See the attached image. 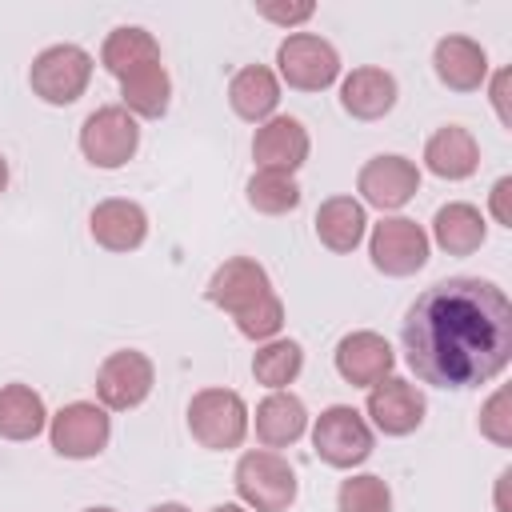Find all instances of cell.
I'll use <instances>...</instances> for the list:
<instances>
[{
	"mask_svg": "<svg viewBox=\"0 0 512 512\" xmlns=\"http://www.w3.org/2000/svg\"><path fill=\"white\" fill-rule=\"evenodd\" d=\"M88 228H92V240H96L100 248H108V252H132V248H140L144 236H148V212H144L136 200L112 196V200H100V204L92 208Z\"/></svg>",
	"mask_w": 512,
	"mask_h": 512,
	"instance_id": "obj_16",
	"label": "cell"
},
{
	"mask_svg": "<svg viewBox=\"0 0 512 512\" xmlns=\"http://www.w3.org/2000/svg\"><path fill=\"white\" fill-rule=\"evenodd\" d=\"M120 96H124V112L132 116H164L168 112V100H172V80L164 72V64H148V68H136L120 80Z\"/></svg>",
	"mask_w": 512,
	"mask_h": 512,
	"instance_id": "obj_26",
	"label": "cell"
},
{
	"mask_svg": "<svg viewBox=\"0 0 512 512\" xmlns=\"http://www.w3.org/2000/svg\"><path fill=\"white\" fill-rule=\"evenodd\" d=\"M148 512H188V508L176 504V500H168V504H156V508H148Z\"/></svg>",
	"mask_w": 512,
	"mask_h": 512,
	"instance_id": "obj_36",
	"label": "cell"
},
{
	"mask_svg": "<svg viewBox=\"0 0 512 512\" xmlns=\"http://www.w3.org/2000/svg\"><path fill=\"white\" fill-rule=\"evenodd\" d=\"M308 428V408L292 392H268L256 404V436L264 448H288L304 436Z\"/></svg>",
	"mask_w": 512,
	"mask_h": 512,
	"instance_id": "obj_21",
	"label": "cell"
},
{
	"mask_svg": "<svg viewBox=\"0 0 512 512\" xmlns=\"http://www.w3.org/2000/svg\"><path fill=\"white\" fill-rule=\"evenodd\" d=\"M252 160L264 172H296L308 160V128L296 116H272L256 128Z\"/></svg>",
	"mask_w": 512,
	"mask_h": 512,
	"instance_id": "obj_14",
	"label": "cell"
},
{
	"mask_svg": "<svg viewBox=\"0 0 512 512\" xmlns=\"http://www.w3.org/2000/svg\"><path fill=\"white\" fill-rule=\"evenodd\" d=\"M280 80L300 92H324L340 76V52L316 32H292L276 48Z\"/></svg>",
	"mask_w": 512,
	"mask_h": 512,
	"instance_id": "obj_6",
	"label": "cell"
},
{
	"mask_svg": "<svg viewBox=\"0 0 512 512\" xmlns=\"http://www.w3.org/2000/svg\"><path fill=\"white\" fill-rule=\"evenodd\" d=\"M368 416L384 436H408L424 424V396L416 384H408L404 376H384L380 384L368 388Z\"/></svg>",
	"mask_w": 512,
	"mask_h": 512,
	"instance_id": "obj_12",
	"label": "cell"
},
{
	"mask_svg": "<svg viewBox=\"0 0 512 512\" xmlns=\"http://www.w3.org/2000/svg\"><path fill=\"white\" fill-rule=\"evenodd\" d=\"M356 192L380 212L404 208L420 192V168L408 156H372L356 176Z\"/></svg>",
	"mask_w": 512,
	"mask_h": 512,
	"instance_id": "obj_11",
	"label": "cell"
},
{
	"mask_svg": "<svg viewBox=\"0 0 512 512\" xmlns=\"http://www.w3.org/2000/svg\"><path fill=\"white\" fill-rule=\"evenodd\" d=\"M492 104H496L500 124H504V128H512V112H508V68H500V72H496V80H492Z\"/></svg>",
	"mask_w": 512,
	"mask_h": 512,
	"instance_id": "obj_34",
	"label": "cell"
},
{
	"mask_svg": "<svg viewBox=\"0 0 512 512\" xmlns=\"http://www.w3.org/2000/svg\"><path fill=\"white\" fill-rule=\"evenodd\" d=\"M432 68H436L440 84L452 88V92H476L488 80V56L468 36H444V40H436Z\"/></svg>",
	"mask_w": 512,
	"mask_h": 512,
	"instance_id": "obj_17",
	"label": "cell"
},
{
	"mask_svg": "<svg viewBox=\"0 0 512 512\" xmlns=\"http://www.w3.org/2000/svg\"><path fill=\"white\" fill-rule=\"evenodd\" d=\"M368 232V216H364V204L352 200V196H328L320 208H316V236L328 252H356V244L364 240Z\"/></svg>",
	"mask_w": 512,
	"mask_h": 512,
	"instance_id": "obj_22",
	"label": "cell"
},
{
	"mask_svg": "<svg viewBox=\"0 0 512 512\" xmlns=\"http://www.w3.org/2000/svg\"><path fill=\"white\" fill-rule=\"evenodd\" d=\"M232 480H236L240 500L252 512H288V504L296 500V472L272 448L244 452L236 460V476Z\"/></svg>",
	"mask_w": 512,
	"mask_h": 512,
	"instance_id": "obj_3",
	"label": "cell"
},
{
	"mask_svg": "<svg viewBox=\"0 0 512 512\" xmlns=\"http://www.w3.org/2000/svg\"><path fill=\"white\" fill-rule=\"evenodd\" d=\"M256 12L272 24H284V28H296L304 20H312L316 4L312 0H296V4H280V0H256Z\"/></svg>",
	"mask_w": 512,
	"mask_h": 512,
	"instance_id": "obj_32",
	"label": "cell"
},
{
	"mask_svg": "<svg viewBox=\"0 0 512 512\" xmlns=\"http://www.w3.org/2000/svg\"><path fill=\"white\" fill-rule=\"evenodd\" d=\"M304 368V348L296 340H264V348L252 356V376L256 384L284 392Z\"/></svg>",
	"mask_w": 512,
	"mask_h": 512,
	"instance_id": "obj_27",
	"label": "cell"
},
{
	"mask_svg": "<svg viewBox=\"0 0 512 512\" xmlns=\"http://www.w3.org/2000/svg\"><path fill=\"white\" fill-rule=\"evenodd\" d=\"M84 512H116V508H84Z\"/></svg>",
	"mask_w": 512,
	"mask_h": 512,
	"instance_id": "obj_39",
	"label": "cell"
},
{
	"mask_svg": "<svg viewBox=\"0 0 512 512\" xmlns=\"http://www.w3.org/2000/svg\"><path fill=\"white\" fill-rule=\"evenodd\" d=\"M212 512H244V508H240V504H216Z\"/></svg>",
	"mask_w": 512,
	"mask_h": 512,
	"instance_id": "obj_37",
	"label": "cell"
},
{
	"mask_svg": "<svg viewBox=\"0 0 512 512\" xmlns=\"http://www.w3.org/2000/svg\"><path fill=\"white\" fill-rule=\"evenodd\" d=\"M312 448L332 468H356L372 456V428L352 404H332L312 424Z\"/></svg>",
	"mask_w": 512,
	"mask_h": 512,
	"instance_id": "obj_5",
	"label": "cell"
},
{
	"mask_svg": "<svg viewBox=\"0 0 512 512\" xmlns=\"http://www.w3.org/2000/svg\"><path fill=\"white\" fill-rule=\"evenodd\" d=\"M508 196H512V176H500L496 184H492V216H496V224H504V228H512V204H508Z\"/></svg>",
	"mask_w": 512,
	"mask_h": 512,
	"instance_id": "obj_33",
	"label": "cell"
},
{
	"mask_svg": "<svg viewBox=\"0 0 512 512\" xmlns=\"http://www.w3.org/2000/svg\"><path fill=\"white\" fill-rule=\"evenodd\" d=\"M368 256L384 276H412L428 264V232L408 216H388L372 228Z\"/></svg>",
	"mask_w": 512,
	"mask_h": 512,
	"instance_id": "obj_8",
	"label": "cell"
},
{
	"mask_svg": "<svg viewBox=\"0 0 512 512\" xmlns=\"http://www.w3.org/2000/svg\"><path fill=\"white\" fill-rule=\"evenodd\" d=\"M340 104L356 120H380L396 104V76L384 68H352L340 84Z\"/></svg>",
	"mask_w": 512,
	"mask_h": 512,
	"instance_id": "obj_19",
	"label": "cell"
},
{
	"mask_svg": "<svg viewBox=\"0 0 512 512\" xmlns=\"http://www.w3.org/2000/svg\"><path fill=\"white\" fill-rule=\"evenodd\" d=\"M188 432L212 452L240 448V440L248 436V404H244V396L232 392V388H200L188 400Z\"/></svg>",
	"mask_w": 512,
	"mask_h": 512,
	"instance_id": "obj_2",
	"label": "cell"
},
{
	"mask_svg": "<svg viewBox=\"0 0 512 512\" xmlns=\"http://www.w3.org/2000/svg\"><path fill=\"white\" fill-rule=\"evenodd\" d=\"M136 144H140V128H136V116L124 112L120 104H108V108H96L84 124H80V152L88 164L96 168H120L136 156Z\"/></svg>",
	"mask_w": 512,
	"mask_h": 512,
	"instance_id": "obj_7",
	"label": "cell"
},
{
	"mask_svg": "<svg viewBox=\"0 0 512 512\" xmlns=\"http://www.w3.org/2000/svg\"><path fill=\"white\" fill-rule=\"evenodd\" d=\"M152 380H156V368L144 352L136 348H120L112 352L100 372H96V396H100V408H112V412H128L136 404L148 400L152 392Z\"/></svg>",
	"mask_w": 512,
	"mask_h": 512,
	"instance_id": "obj_10",
	"label": "cell"
},
{
	"mask_svg": "<svg viewBox=\"0 0 512 512\" xmlns=\"http://www.w3.org/2000/svg\"><path fill=\"white\" fill-rule=\"evenodd\" d=\"M48 436H52V448L68 460H92L108 448V436H112V420L100 404H88V400H72L64 404L52 424H48Z\"/></svg>",
	"mask_w": 512,
	"mask_h": 512,
	"instance_id": "obj_9",
	"label": "cell"
},
{
	"mask_svg": "<svg viewBox=\"0 0 512 512\" xmlns=\"http://www.w3.org/2000/svg\"><path fill=\"white\" fill-rule=\"evenodd\" d=\"M100 64L124 80L128 72L136 68H148V64H160V44L148 28H136V24H124V28H112L104 48H100Z\"/></svg>",
	"mask_w": 512,
	"mask_h": 512,
	"instance_id": "obj_24",
	"label": "cell"
},
{
	"mask_svg": "<svg viewBox=\"0 0 512 512\" xmlns=\"http://www.w3.org/2000/svg\"><path fill=\"white\" fill-rule=\"evenodd\" d=\"M88 80H92V56L80 44H52L28 68L32 92L44 104H56V108L80 100L84 88H88Z\"/></svg>",
	"mask_w": 512,
	"mask_h": 512,
	"instance_id": "obj_4",
	"label": "cell"
},
{
	"mask_svg": "<svg viewBox=\"0 0 512 512\" xmlns=\"http://www.w3.org/2000/svg\"><path fill=\"white\" fill-rule=\"evenodd\" d=\"M508 480H512V468H504L500 480H496V512H512V504H508Z\"/></svg>",
	"mask_w": 512,
	"mask_h": 512,
	"instance_id": "obj_35",
	"label": "cell"
},
{
	"mask_svg": "<svg viewBox=\"0 0 512 512\" xmlns=\"http://www.w3.org/2000/svg\"><path fill=\"white\" fill-rule=\"evenodd\" d=\"M480 432L500 444V448H512V392L508 388H496L488 396V404L480 408Z\"/></svg>",
	"mask_w": 512,
	"mask_h": 512,
	"instance_id": "obj_31",
	"label": "cell"
},
{
	"mask_svg": "<svg viewBox=\"0 0 512 512\" xmlns=\"http://www.w3.org/2000/svg\"><path fill=\"white\" fill-rule=\"evenodd\" d=\"M248 204L264 216H284L300 204V184L288 172H264L256 168L248 180Z\"/></svg>",
	"mask_w": 512,
	"mask_h": 512,
	"instance_id": "obj_28",
	"label": "cell"
},
{
	"mask_svg": "<svg viewBox=\"0 0 512 512\" xmlns=\"http://www.w3.org/2000/svg\"><path fill=\"white\" fill-rule=\"evenodd\" d=\"M264 296H272V280H268V272H264L256 260H248V256L224 260V264L212 272V280H208V300H212L216 308H224L228 316L248 312V308L260 304Z\"/></svg>",
	"mask_w": 512,
	"mask_h": 512,
	"instance_id": "obj_13",
	"label": "cell"
},
{
	"mask_svg": "<svg viewBox=\"0 0 512 512\" xmlns=\"http://www.w3.org/2000/svg\"><path fill=\"white\" fill-rule=\"evenodd\" d=\"M484 236H488V224H484L480 208H476V204H464V200L444 204V208L436 212V220H432V240H436L448 256H468V252H476V248L484 244Z\"/></svg>",
	"mask_w": 512,
	"mask_h": 512,
	"instance_id": "obj_23",
	"label": "cell"
},
{
	"mask_svg": "<svg viewBox=\"0 0 512 512\" xmlns=\"http://www.w3.org/2000/svg\"><path fill=\"white\" fill-rule=\"evenodd\" d=\"M392 348L380 332H348L340 344H336V372L352 384V388H372L380 384L384 376H392Z\"/></svg>",
	"mask_w": 512,
	"mask_h": 512,
	"instance_id": "obj_15",
	"label": "cell"
},
{
	"mask_svg": "<svg viewBox=\"0 0 512 512\" xmlns=\"http://www.w3.org/2000/svg\"><path fill=\"white\" fill-rule=\"evenodd\" d=\"M228 104H232V112H236L240 120H252V124L272 120V112H276V104H280V80H276V72L264 68V64L240 68V72L228 80Z\"/></svg>",
	"mask_w": 512,
	"mask_h": 512,
	"instance_id": "obj_20",
	"label": "cell"
},
{
	"mask_svg": "<svg viewBox=\"0 0 512 512\" xmlns=\"http://www.w3.org/2000/svg\"><path fill=\"white\" fill-rule=\"evenodd\" d=\"M424 164H428V172L440 176V180H468V176L480 168V148H476V140H472L468 128L444 124V128H436V132L428 136V144H424Z\"/></svg>",
	"mask_w": 512,
	"mask_h": 512,
	"instance_id": "obj_18",
	"label": "cell"
},
{
	"mask_svg": "<svg viewBox=\"0 0 512 512\" xmlns=\"http://www.w3.org/2000/svg\"><path fill=\"white\" fill-rule=\"evenodd\" d=\"M232 320H236L240 336H248V340H276V332L284 328V304L272 292V296H264L260 304H252L248 312H240Z\"/></svg>",
	"mask_w": 512,
	"mask_h": 512,
	"instance_id": "obj_30",
	"label": "cell"
},
{
	"mask_svg": "<svg viewBox=\"0 0 512 512\" xmlns=\"http://www.w3.org/2000/svg\"><path fill=\"white\" fill-rule=\"evenodd\" d=\"M4 184H8V164H4V156H0V192H4Z\"/></svg>",
	"mask_w": 512,
	"mask_h": 512,
	"instance_id": "obj_38",
	"label": "cell"
},
{
	"mask_svg": "<svg viewBox=\"0 0 512 512\" xmlns=\"http://www.w3.org/2000/svg\"><path fill=\"white\" fill-rule=\"evenodd\" d=\"M408 368L436 388H480L512 360V300L480 276H448L404 316Z\"/></svg>",
	"mask_w": 512,
	"mask_h": 512,
	"instance_id": "obj_1",
	"label": "cell"
},
{
	"mask_svg": "<svg viewBox=\"0 0 512 512\" xmlns=\"http://www.w3.org/2000/svg\"><path fill=\"white\" fill-rule=\"evenodd\" d=\"M336 508L340 512H392V492L380 476L372 472H360V476H348L336 492Z\"/></svg>",
	"mask_w": 512,
	"mask_h": 512,
	"instance_id": "obj_29",
	"label": "cell"
},
{
	"mask_svg": "<svg viewBox=\"0 0 512 512\" xmlns=\"http://www.w3.org/2000/svg\"><path fill=\"white\" fill-rule=\"evenodd\" d=\"M48 424V408L36 388L4 384L0 388V436L4 440H36Z\"/></svg>",
	"mask_w": 512,
	"mask_h": 512,
	"instance_id": "obj_25",
	"label": "cell"
}]
</instances>
